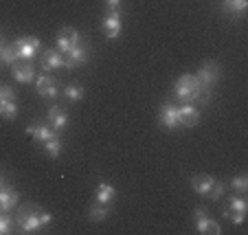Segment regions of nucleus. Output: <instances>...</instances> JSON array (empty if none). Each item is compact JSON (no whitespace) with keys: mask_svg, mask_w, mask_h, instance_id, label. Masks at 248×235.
Instances as JSON below:
<instances>
[{"mask_svg":"<svg viewBox=\"0 0 248 235\" xmlns=\"http://www.w3.org/2000/svg\"><path fill=\"white\" fill-rule=\"evenodd\" d=\"M53 216L35 204H24L18 213V229L22 233H38L42 226L51 224Z\"/></svg>","mask_w":248,"mask_h":235,"instance_id":"nucleus-1","label":"nucleus"},{"mask_svg":"<svg viewBox=\"0 0 248 235\" xmlns=\"http://www.w3.org/2000/svg\"><path fill=\"white\" fill-rule=\"evenodd\" d=\"M173 94L180 104H196L202 97V84L196 75H180L173 84Z\"/></svg>","mask_w":248,"mask_h":235,"instance_id":"nucleus-2","label":"nucleus"},{"mask_svg":"<svg viewBox=\"0 0 248 235\" xmlns=\"http://www.w3.org/2000/svg\"><path fill=\"white\" fill-rule=\"evenodd\" d=\"M121 9H108L106 11V16H103L101 20V29L103 33H106V38L110 40H117L119 38V33H121Z\"/></svg>","mask_w":248,"mask_h":235,"instance_id":"nucleus-3","label":"nucleus"},{"mask_svg":"<svg viewBox=\"0 0 248 235\" xmlns=\"http://www.w3.org/2000/svg\"><path fill=\"white\" fill-rule=\"evenodd\" d=\"M16 51H18V57L22 62H31L33 57L38 55V51L42 48V42L38 38H20L14 42Z\"/></svg>","mask_w":248,"mask_h":235,"instance_id":"nucleus-4","label":"nucleus"},{"mask_svg":"<svg viewBox=\"0 0 248 235\" xmlns=\"http://www.w3.org/2000/svg\"><path fill=\"white\" fill-rule=\"evenodd\" d=\"M193 222H196V231H198V233H202V235H206V233L220 235L222 233L220 224H217L216 220H211V218L206 216L204 209H200V207L193 209Z\"/></svg>","mask_w":248,"mask_h":235,"instance_id":"nucleus-5","label":"nucleus"},{"mask_svg":"<svg viewBox=\"0 0 248 235\" xmlns=\"http://www.w3.org/2000/svg\"><path fill=\"white\" fill-rule=\"evenodd\" d=\"M196 77L200 79L202 88H213V86L217 84V79H220V66H217L216 62H204Z\"/></svg>","mask_w":248,"mask_h":235,"instance_id":"nucleus-6","label":"nucleus"},{"mask_svg":"<svg viewBox=\"0 0 248 235\" xmlns=\"http://www.w3.org/2000/svg\"><path fill=\"white\" fill-rule=\"evenodd\" d=\"M79 42H81L79 31H77V29H73V27H64L60 31V38H57V51H60L62 55H66L70 48L77 47Z\"/></svg>","mask_w":248,"mask_h":235,"instance_id":"nucleus-7","label":"nucleus"},{"mask_svg":"<svg viewBox=\"0 0 248 235\" xmlns=\"http://www.w3.org/2000/svg\"><path fill=\"white\" fill-rule=\"evenodd\" d=\"M88 62V47H84V44H77V47H73L68 53H66V57H64V68H77V66H81V64H86Z\"/></svg>","mask_w":248,"mask_h":235,"instance_id":"nucleus-8","label":"nucleus"},{"mask_svg":"<svg viewBox=\"0 0 248 235\" xmlns=\"http://www.w3.org/2000/svg\"><path fill=\"white\" fill-rule=\"evenodd\" d=\"M158 123L165 127V130H176L180 125V117H178V106L173 104H165L160 108L158 114Z\"/></svg>","mask_w":248,"mask_h":235,"instance_id":"nucleus-9","label":"nucleus"},{"mask_svg":"<svg viewBox=\"0 0 248 235\" xmlns=\"http://www.w3.org/2000/svg\"><path fill=\"white\" fill-rule=\"evenodd\" d=\"M33 84H35V90H38V94H40V97H44V99H55L57 94H60L55 81H53L51 77L46 75V73L35 77V79H33Z\"/></svg>","mask_w":248,"mask_h":235,"instance_id":"nucleus-10","label":"nucleus"},{"mask_svg":"<svg viewBox=\"0 0 248 235\" xmlns=\"http://www.w3.org/2000/svg\"><path fill=\"white\" fill-rule=\"evenodd\" d=\"M11 75H14L16 81H20V84H31V81L35 79V68H33L31 62H24V64L16 62V64L11 66Z\"/></svg>","mask_w":248,"mask_h":235,"instance_id":"nucleus-11","label":"nucleus"},{"mask_svg":"<svg viewBox=\"0 0 248 235\" xmlns=\"http://www.w3.org/2000/svg\"><path fill=\"white\" fill-rule=\"evenodd\" d=\"M62 66H64V55H62L57 48H48V51L42 53V71L44 73L57 71Z\"/></svg>","mask_w":248,"mask_h":235,"instance_id":"nucleus-12","label":"nucleus"},{"mask_svg":"<svg viewBox=\"0 0 248 235\" xmlns=\"http://www.w3.org/2000/svg\"><path fill=\"white\" fill-rule=\"evenodd\" d=\"M178 117H180V125L193 127V125H198V121H200V110H198L193 104H183L178 108Z\"/></svg>","mask_w":248,"mask_h":235,"instance_id":"nucleus-13","label":"nucleus"},{"mask_svg":"<svg viewBox=\"0 0 248 235\" xmlns=\"http://www.w3.org/2000/svg\"><path fill=\"white\" fill-rule=\"evenodd\" d=\"M213 183H216V178L213 176H206V174H198L191 178V187L196 193H200V196L209 198L211 189H213Z\"/></svg>","mask_w":248,"mask_h":235,"instance_id":"nucleus-14","label":"nucleus"},{"mask_svg":"<svg viewBox=\"0 0 248 235\" xmlns=\"http://www.w3.org/2000/svg\"><path fill=\"white\" fill-rule=\"evenodd\" d=\"M27 134L29 137H33V141H38L40 145L42 143H46L51 137H55V130H53L51 125H27Z\"/></svg>","mask_w":248,"mask_h":235,"instance_id":"nucleus-15","label":"nucleus"},{"mask_svg":"<svg viewBox=\"0 0 248 235\" xmlns=\"http://www.w3.org/2000/svg\"><path fill=\"white\" fill-rule=\"evenodd\" d=\"M18 204V191L14 187H0V211H11Z\"/></svg>","mask_w":248,"mask_h":235,"instance_id":"nucleus-16","label":"nucleus"},{"mask_svg":"<svg viewBox=\"0 0 248 235\" xmlns=\"http://www.w3.org/2000/svg\"><path fill=\"white\" fill-rule=\"evenodd\" d=\"M48 123H51V127L55 132H60L68 125V114H66L60 106H51V110H48Z\"/></svg>","mask_w":248,"mask_h":235,"instance_id":"nucleus-17","label":"nucleus"},{"mask_svg":"<svg viewBox=\"0 0 248 235\" xmlns=\"http://www.w3.org/2000/svg\"><path fill=\"white\" fill-rule=\"evenodd\" d=\"M114 196H117V189H114L112 185H108V183H101L97 187V191H94V203L110 204L114 200Z\"/></svg>","mask_w":248,"mask_h":235,"instance_id":"nucleus-18","label":"nucleus"},{"mask_svg":"<svg viewBox=\"0 0 248 235\" xmlns=\"http://www.w3.org/2000/svg\"><path fill=\"white\" fill-rule=\"evenodd\" d=\"M222 7H224L226 14L239 16V18H242L246 7H248V0H222Z\"/></svg>","mask_w":248,"mask_h":235,"instance_id":"nucleus-19","label":"nucleus"},{"mask_svg":"<svg viewBox=\"0 0 248 235\" xmlns=\"http://www.w3.org/2000/svg\"><path fill=\"white\" fill-rule=\"evenodd\" d=\"M110 216V207L108 204H94V207H90L88 209V218H90V222H103L106 218Z\"/></svg>","mask_w":248,"mask_h":235,"instance_id":"nucleus-20","label":"nucleus"},{"mask_svg":"<svg viewBox=\"0 0 248 235\" xmlns=\"http://www.w3.org/2000/svg\"><path fill=\"white\" fill-rule=\"evenodd\" d=\"M18 114V106L14 99H0V117L2 119H16Z\"/></svg>","mask_w":248,"mask_h":235,"instance_id":"nucleus-21","label":"nucleus"},{"mask_svg":"<svg viewBox=\"0 0 248 235\" xmlns=\"http://www.w3.org/2000/svg\"><path fill=\"white\" fill-rule=\"evenodd\" d=\"M18 60H20V57H18V51H16L14 44H11V47H2V48H0V62H2V64L14 66Z\"/></svg>","mask_w":248,"mask_h":235,"instance_id":"nucleus-22","label":"nucleus"},{"mask_svg":"<svg viewBox=\"0 0 248 235\" xmlns=\"http://www.w3.org/2000/svg\"><path fill=\"white\" fill-rule=\"evenodd\" d=\"M42 145H44V152H46V154L51 156V158H57V156L62 154V141L57 139V134H55V137L48 139L46 143H42Z\"/></svg>","mask_w":248,"mask_h":235,"instance_id":"nucleus-23","label":"nucleus"},{"mask_svg":"<svg viewBox=\"0 0 248 235\" xmlns=\"http://www.w3.org/2000/svg\"><path fill=\"white\" fill-rule=\"evenodd\" d=\"M226 209H229V211H235V213H246L248 211V203L244 200L242 196H231Z\"/></svg>","mask_w":248,"mask_h":235,"instance_id":"nucleus-24","label":"nucleus"},{"mask_svg":"<svg viewBox=\"0 0 248 235\" xmlns=\"http://www.w3.org/2000/svg\"><path fill=\"white\" fill-rule=\"evenodd\" d=\"M64 97L68 99V101H79V99L84 97V88H81L79 84H68L64 88Z\"/></svg>","mask_w":248,"mask_h":235,"instance_id":"nucleus-25","label":"nucleus"},{"mask_svg":"<svg viewBox=\"0 0 248 235\" xmlns=\"http://www.w3.org/2000/svg\"><path fill=\"white\" fill-rule=\"evenodd\" d=\"M231 187H233L237 193H246V189H248V176L246 174H239L237 178L231 180Z\"/></svg>","mask_w":248,"mask_h":235,"instance_id":"nucleus-26","label":"nucleus"},{"mask_svg":"<svg viewBox=\"0 0 248 235\" xmlns=\"http://www.w3.org/2000/svg\"><path fill=\"white\" fill-rule=\"evenodd\" d=\"M11 231V218L7 213H0V235H9Z\"/></svg>","mask_w":248,"mask_h":235,"instance_id":"nucleus-27","label":"nucleus"},{"mask_svg":"<svg viewBox=\"0 0 248 235\" xmlns=\"http://www.w3.org/2000/svg\"><path fill=\"white\" fill-rule=\"evenodd\" d=\"M222 216H224L226 220H231L233 224H242L244 218H246V213H235V211H229V209H224V211H222Z\"/></svg>","mask_w":248,"mask_h":235,"instance_id":"nucleus-28","label":"nucleus"},{"mask_svg":"<svg viewBox=\"0 0 248 235\" xmlns=\"http://www.w3.org/2000/svg\"><path fill=\"white\" fill-rule=\"evenodd\" d=\"M224 185H222V183H217V180H216V183H213V189H211V193H209V198H213V200H217V198H222V193H224Z\"/></svg>","mask_w":248,"mask_h":235,"instance_id":"nucleus-29","label":"nucleus"},{"mask_svg":"<svg viewBox=\"0 0 248 235\" xmlns=\"http://www.w3.org/2000/svg\"><path fill=\"white\" fill-rule=\"evenodd\" d=\"M0 99H14L16 101V93L11 86H0Z\"/></svg>","mask_w":248,"mask_h":235,"instance_id":"nucleus-30","label":"nucleus"},{"mask_svg":"<svg viewBox=\"0 0 248 235\" xmlns=\"http://www.w3.org/2000/svg\"><path fill=\"white\" fill-rule=\"evenodd\" d=\"M106 7H108V9H121L123 0H106Z\"/></svg>","mask_w":248,"mask_h":235,"instance_id":"nucleus-31","label":"nucleus"},{"mask_svg":"<svg viewBox=\"0 0 248 235\" xmlns=\"http://www.w3.org/2000/svg\"><path fill=\"white\" fill-rule=\"evenodd\" d=\"M0 187H2V176H0Z\"/></svg>","mask_w":248,"mask_h":235,"instance_id":"nucleus-32","label":"nucleus"},{"mask_svg":"<svg viewBox=\"0 0 248 235\" xmlns=\"http://www.w3.org/2000/svg\"><path fill=\"white\" fill-rule=\"evenodd\" d=\"M0 48H2V44H0Z\"/></svg>","mask_w":248,"mask_h":235,"instance_id":"nucleus-33","label":"nucleus"}]
</instances>
